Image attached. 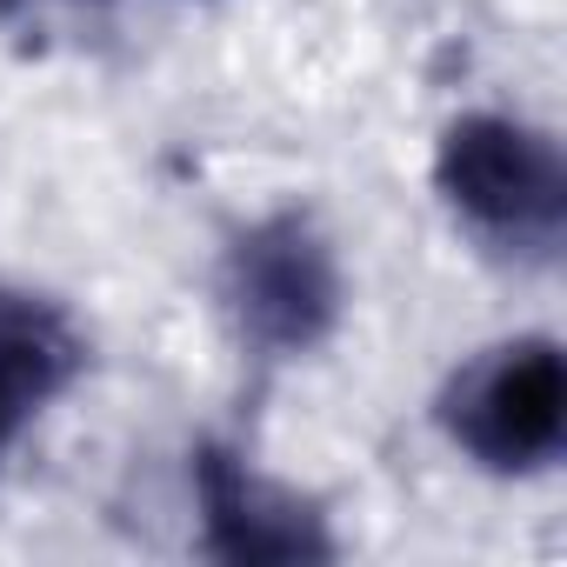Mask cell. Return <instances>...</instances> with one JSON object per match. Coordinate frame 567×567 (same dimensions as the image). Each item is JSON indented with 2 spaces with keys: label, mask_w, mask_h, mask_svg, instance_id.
Listing matches in <instances>:
<instances>
[{
  "label": "cell",
  "mask_w": 567,
  "mask_h": 567,
  "mask_svg": "<svg viewBox=\"0 0 567 567\" xmlns=\"http://www.w3.org/2000/svg\"><path fill=\"white\" fill-rule=\"evenodd\" d=\"M94 341L74 308L28 280H0V474L14 467L28 434L87 381Z\"/></svg>",
  "instance_id": "obj_5"
},
{
  "label": "cell",
  "mask_w": 567,
  "mask_h": 567,
  "mask_svg": "<svg viewBox=\"0 0 567 567\" xmlns=\"http://www.w3.org/2000/svg\"><path fill=\"white\" fill-rule=\"evenodd\" d=\"M434 427L487 481H540L567 454V354L554 334H501L447 368Z\"/></svg>",
  "instance_id": "obj_3"
},
{
  "label": "cell",
  "mask_w": 567,
  "mask_h": 567,
  "mask_svg": "<svg viewBox=\"0 0 567 567\" xmlns=\"http://www.w3.org/2000/svg\"><path fill=\"white\" fill-rule=\"evenodd\" d=\"M187 494H194V547L234 567H301L334 560L341 540L315 494L267 474L234 441H194L187 454Z\"/></svg>",
  "instance_id": "obj_4"
},
{
  "label": "cell",
  "mask_w": 567,
  "mask_h": 567,
  "mask_svg": "<svg viewBox=\"0 0 567 567\" xmlns=\"http://www.w3.org/2000/svg\"><path fill=\"white\" fill-rule=\"evenodd\" d=\"M214 295L247 354L315 361L348 321V267L308 207H267L227 234Z\"/></svg>",
  "instance_id": "obj_2"
},
{
  "label": "cell",
  "mask_w": 567,
  "mask_h": 567,
  "mask_svg": "<svg viewBox=\"0 0 567 567\" xmlns=\"http://www.w3.org/2000/svg\"><path fill=\"white\" fill-rule=\"evenodd\" d=\"M447 220L507 267H547L567 234V161L560 141L507 107H461L434 134L427 161Z\"/></svg>",
  "instance_id": "obj_1"
}]
</instances>
